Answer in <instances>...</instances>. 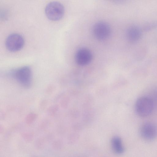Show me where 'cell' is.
Segmentation results:
<instances>
[{
    "instance_id": "cell-1",
    "label": "cell",
    "mask_w": 157,
    "mask_h": 157,
    "mask_svg": "<svg viewBox=\"0 0 157 157\" xmlns=\"http://www.w3.org/2000/svg\"><path fill=\"white\" fill-rule=\"evenodd\" d=\"M10 72L11 76L22 86L27 88L31 85L32 72L31 69L29 67L24 66L13 70Z\"/></svg>"
},
{
    "instance_id": "cell-2",
    "label": "cell",
    "mask_w": 157,
    "mask_h": 157,
    "mask_svg": "<svg viewBox=\"0 0 157 157\" xmlns=\"http://www.w3.org/2000/svg\"><path fill=\"white\" fill-rule=\"evenodd\" d=\"M45 13L46 17L49 20L58 21L63 17L65 13L64 8L60 2L53 1L46 5Z\"/></svg>"
},
{
    "instance_id": "cell-3",
    "label": "cell",
    "mask_w": 157,
    "mask_h": 157,
    "mask_svg": "<svg viewBox=\"0 0 157 157\" xmlns=\"http://www.w3.org/2000/svg\"><path fill=\"white\" fill-rule=\"evenodd\" d=\"M154 108L153 102L151 99L147 97L138 98L135 105V110L137 114L142 117L150 115Z\"/></svg>"
},
{
    "instance_id": "cell-4",
    "label": "cell",
    "mask_w": 157,
    "mask_h": 157,
    "mask_svg": "<svg viewBox=\"0 0 157 157\" xmlns=\"http://www.w3.org/2000/svg\"><path fill=\"white\" fill-rule=\"evenodd\" d=\"M93 32L95 37L98 40H104L110 36L111 29L110 25L104 21L96 22L93 25Z\"/></svg>"
},
{
    "instance_id": "cell-5",
    "label": "cell",
    "mask_w": 157,
    "mask_h": 157,
    "mask_svg": "<svg viewBox=\"0 0 157 157\" xmlns=\"http://www.w3.org/2000/svg\"><path fill=\"white\" fill-rule=\"evenodd\" d=\"M25 43L23 37L17 33H13L9 35L6 41L7 49L12 52H15L20 50L23 47Z\"/></svg>"
},
{
    "instance_id": "cell-6",
    "label": "cell",
    "mask_w": 157,
    "mask_h": 157,
    "mask_svg": "<svg viewBox=\"0 0 157 157\" xmlns=\"http://www.w3.org/2000/svg\"><path fill=\"white\" fill-rule=\"evenodd\" d=\"M140 134L143 138L146 140H153L157 135V127L151 123H144L140 128Z\"/></svg>"
},
{
    "instance_id": "cell-7",
    "label": "cell",
    "mask_w": 157,
    "mask_h": 157,
    "mask_svg": "<svg viewBox=\"0 0 157 157\" xmlns=\"http://www.w3.org/2000/svg\"><path fill=\"white\" fill-rule=\"evenodd\" d=\"M92 55L88 49L82 48L78 50L75 54V59L77 63L83 66L88 64L91 61Z\"/></svg>"
},
{
    "instance_id": "cell-8",
    "label": "cell",
    "mask_w": 157,
    "mask_h": 157,
    "mask_svg": "<svg viewBox=\"0 0 157 157\" xmlns=\"http://www.w3.org/2000/svg\"><path fill=\"white\" fill-rule=\"evenodd\" d=\"M141 35V31L139 28L135 26L129 27L126 32L127 37L130 41L135 42L138 40Z\"/></svg>"
},
{
    "instance_id": "cell-9",
    "label": "cell",
    "mask_w": 157,
    "mask_h": 157,
    "mask_svg": "<svg viewBox=\"0 0 157 157\" xmlns=\"http://www.w3.org/2000/svg\"><path fill=\"white\" fill-rule=\"evenodd\" d=\"M112 147L114 151L118 154L122 153L124 151L121 139L118 136L113 137L111 141Z\"/></svg>"
}]
</instances>
